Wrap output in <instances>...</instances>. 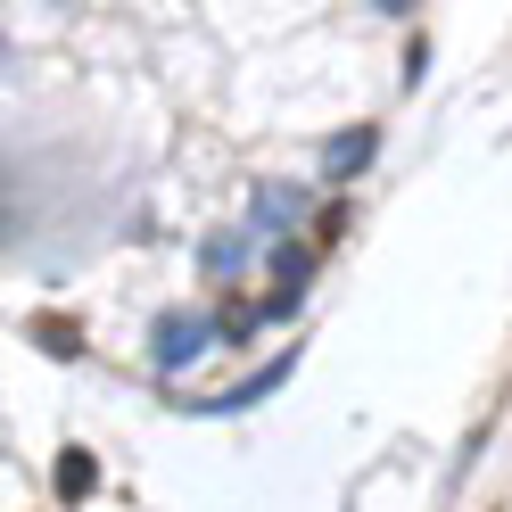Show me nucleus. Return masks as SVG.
<instances>
[{"label":"nucleus","instance_id":"6","mask_svg":"<svg viewBox=\"0 0 512 512\" xmlns=\"http://www.w3.org/2000/svg\"><path fill=\"white\" fill-rule=\"evenodd\" d=\"M281 380H290V356H281V364H265L256 380H240V389H232V397H215V405H223V413H240V405H256V397H265V389H281Z\"/></svg>","mask_w":512,"mask_h":512},{"label":"nucleus","instance_id":"3","mask_svg":"<svg viewBox=\"0 0 512 512\" xmlns=\"http://www.w3.org/2000/svg\"><path fill=\"white\" fill-rule=\"evenodd\" d=\"M372 149H380V133H372V124L339 133V141L323 149V182H347V174H364V166H372Z\"/></svg>","mask_w":512,"mask_h":512},{"label":"nucleus","instance_id":"2","mask_svg":"<svg viewBox=\"0 0 512 512\" xmlns=\"http://www.w3.org/2000/svg\"><path fill=\"white\" fill-rule=\"evenodd\" d=\"M298 215H306V199H298V190H281V182H256V199H248V240H281Z\"/></svg>","mask_w":512,"mask_h":512},{"label":"nucleus","instance_id":"5","mask_svg":"<svg viewBox=\"0 0 512 512\" xmlns=\"http://www.w3.org/2000/svg\"><path fill=\"white\" fill-rule=\"evenodd\" d=\"M91 479H100V471H91V455H83V446H67V455H58V496L83 504V496H91Z\"/></svg>","mask_w":512,"mask_h":512},{"label":"nucleus","instance_id":"1","mask_svg":"<svg viewBox=\"0 0 512 512\" xmlns=\"http://www.w3.org/2000/svg\"><path fill=\"white\" fill-rule=\"evenodd\" d=\"M207 347H215V314H157L149 364H157V372H182V364H199Z\"/></svg>","mask_w":512,"mask_h":512},{"label":"nucleus","instance_id":"4","mask_svg":"<svg viewBox=\"0 0 512 512\" xmlns=\"http://www.w3.org/2000/svg\"><path fill=\"white\" fill-rule=\"evenodd\" d=\"M248 248H256V240H248V232H223V240H207V248H199V265H207V273H215V281H232V273H240V265H248Z\"/></svg>","mask_w":512,"mask_h":512},{"label":"nucleus","instance_id":"7","mask_svg":"<svg viewBox=\"0 0 512 512\" xmlns=\"http://www.w3.org/2000/svg\"><path fill=\"white\" fill-rule=\"evenodd\" d=\"M306 265H314L306 248H273V273H281V290H298V281H306Z\"/></svg>","mask_w":512,"mask_h":512}]
</instances>
